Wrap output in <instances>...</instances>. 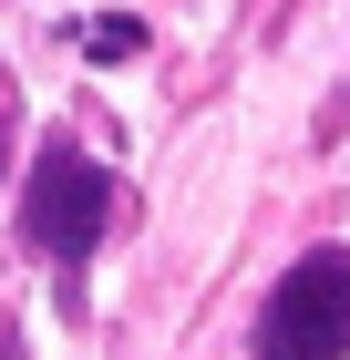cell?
Returning <instances> with one entry per match:
<instances>
[{"label":"cell","mask_w":350,"mask_h":360,"mask_svg":"<svg viewBox=\"0 0 350 360\" xmlns=\"http://www.w3.org/2000/svg\"><path fill=\"white\" fill-rule=\"evenodd\" d=\"M104 226H113V175L93 155H73V144H42L31 155V195H21L31 257H52L62 278H82V257L104 248Z\"/></svg>","instance_id":"1"},{"label":"cell","mask_w":350,"mask_h":360,"mask_svg":"<svg viewBox=\"0 0 350 360\" xmlns=\"http://www.w3.org/2000/svg\"><path fill=\"white\" fill-rule=\"evenodd\" d=\"M0 360H21V340H11V330H0Z\"/></svg>","instance_id":"5"},{"label":"cell","mask_w":350,"mask_h":360,"mask_svg":"<svg viewBox=\"0 0 350 360\" xmlns=\"http://www.w3.org/2000/svg\"><path fill=\"white\" fill-rule=\"evenodd\" d=\"M258 360H350V248H309L268 288Z\"/></svg>","instance_id":"2"},{"label":"cell","mask_w":350,"mask_h":360,"mask_svg":"<svg viewBox=\"0 0 350 360\" xmlns=\"http://www.w3.org/2000/svg\"><path fill=\"white\" fill-rule=\"evenodd\" d=\"M0 165H11V83H0Z\"/></svg>","instance_id":"4"},{"label":"cell","mask_w":350,"mask_h":360,"mask_svg":"<svg viewBox=\"0 0 350 360\" xmlns=\"http://www.w3.org/2000/svg\"><path fill=\"white\" fill-rule=\"evenodd\" d=\"M82 52H93V62H135L144 52V21H135V11H104V21H82Z\"/></svg>","instance_id":"3"}]
</instances>
